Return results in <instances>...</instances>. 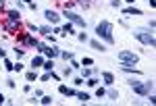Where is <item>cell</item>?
Masks as SVG:
<instances>
[{"label": "cell", "mask_w": 156, "mask_h": 106, "mask_svg": "<svg viewBox=\"0 0 156 106\" xmlns=\"http://www.w3.org/2000/svg\"><path fill=\"white\" fill-rule=\"evenodd\" d=\"M96 33H98V38H104L108 44H112V42H115V38H112V23H108V21L98 23Z\"/></svg>", "instance_id": "6da1fadb"}, {"label": "cell", "mask_w": 156, "mask_h": 106, "mask_svg": "<svg viewBox=\"0 0 156 106\" xmlns=\"http://www.w3.org/2000/svg\"><path fill=\"white\" fill-rule=\"evenodd\" d=\"M133 35H135V38L140 40L142 44H146V46H150V48L156 46V40H154V35H152L150 31H146V29H135Z\"/></svg>", "instance_id": "7a4b0ae2"}, {"label": "cell", "mask_w": 156, "mask_h": 106, "mask_svg": "<svg viewBox=\"0 0 156 106\" xmlns=\"http://www.w3.org/2000/svg\"><path fill=\"white\" fill-rule=\"evenodd\" d=\"M119 60H121V65H137V54H133V52H127V50H121L119 52Z\"/></svg>", "instance_id": "3957f363"}, {"label": "cell", "mask_w": 156, "mask_h": 106, "mask_svg": "<svg viewBox=\"0 0 156 106\" xmlns=\"http://www.w3.org/2000/svg\"><path fill=\"white\" fill-rule=\"evenodd\" d=\"M131 90L135 94H140V96H148L150 90H152V83H140V81H133L131 83Z\"/></svg>", "instance_id": "277c9868"}, {"label": "cell", "mask_w": 156, "mask_h": 106, "mask_svg": "<svg viewBox=\"0 0 156 106\" xmlns=\"http://www.w3.org/2000/svg\"><path fill=\"white\" fill-rule=\"evenodd\" d=\"M65 17H67V19L71 21V23H75V25H79V27H83V29H85V21L81 19L79 15H75V13H69V11H65Z\"/></svg>", "instance_id": "5b68a950"}, {"label": "cell", "mask_w": 156, "mask_h": 106, "mask_svg": "<svg viewBox=\"0 0 156 106\" xmlns=\"http://www.w3.org/2000/svg\"><path fill=\"white\" fill-rule=\"evenodd\" d=\"M38 48H40V52H44V54H46L48 58H52V56H56V54H58V50H56V48L44 46V44H38Z\"/></svg>", "instance_id": "8992f818"}, {"label": "cell", "mask_w": 156, "mask_h": 106, "mask_svg": "<svg viewBox=\"0 0 156 106\" xmlns=\"http://www.w3.org/2000/svg\"><path fill=\"white\" fill-rule=\"evenodd\" d=\"M44 15H46V19H48L50 23H58V15H56L54 11H46Z\"/></svg>", "instance_id": "52a82bcc"}, {"label": "cell", "mask_w": 156, "mask_h": 106, "mask_svg": "<svg viewBox=\"0 0 156 106\" xmlns=\"http://www.w3.org/2000/svg\"><path fill=\"white\" fill-rule=\"evenodd\" d=\"M58 92H60V94H65V96H75V90H73V87H67V85H60V87H58Z\"/></svg>", "instance_id": "ba28073f"}, {"label": "cell", "mask_w": 156, "mask_h": 106, "mask_svg": "<svg viewBox=\"0 0 156 106\" xmlns=\"http://www.w3.org/2000/svg\"><path fill=\"white\" fill-rule=\"evenodd\" d=\"M123 13H125V15H142V11H140V8H133V6H129V8H125Z\"/></svg>", "instance_id": "9c48e42d"}, {"label": "cell", "mask_w": 156, "mask_h": 106, "mask_svg": "<svg viewBox=\"0 0 156 106\" xmlns=\"http://www.w3.org/2000/svg\"><path fill=\"white\" fill-rule=\"evenodd\" d=\"M19 11H11V13H8V19H11V21H15V23H19Z\"/></svg>", "instance_id": "30bf717a"}, {"label": "cell", "mask_w": 156, "mask_h": 106, "mask_svg": "<svg viewBox=\"0 0 156 106\" xmlns=\"http://www.w3.org/2000/svg\"><path fill=\"white\" fill-rule=\"evenodd\" d=\"M102 79H104V83H112V81H115V77H112V73H102Z\"/></svg>", "instance_id": "8fae6325"}, {"label": "cell", "mask_w": 156, "mask_h": 106, "mask_svg": "<svg viewBox=\"0 0 156 106\" xmlns=\"http://www.w3.org/2000/svg\"><path fill=\"white\" fill-rule=\"evenodd\" d=\"M90 44H92V48H96V50H100V52H102V50H104V46H102V44H100V42H98V40H92V42H90Z\"/></svg>", "instance_id": "7c38bea8"}, {"label": "cell", "mask_w": 156, "mask_h": 106, "mask_svg": "<svg viewBox=\"0 0 156 106\" xmlns=\"http://www.w3.org/2000/svg\"><path fill=\"white\" fill-rule=\"evenodd\" d=\"M42 65H44V58H33V67H42Z\"/></svg>", "instance_id": "4fadbf2b"}, {"label": "cell", "mask_w": 156, "mask_h": 106, "mask_svg": "<svg viewBox=\"0 0 156 106\" xmlns=\"http://www.w3.org/2000/svg\"><path fill=\"white\" fill-rule=\"evenodd\" d=\"M77 98H79L81 102H88V100H90V96H88V94H83V92H81V94H77Z\"/></svg>", "instance_id": "5bb4252c"}, {"label": "cell", "mask_w": 156, "mask_h": 106, "mask_svg": "<svg viewBox=\"0 0 156 106\" xmlns=\"http://www.w3.org/2000/svg\"><path fill=\"white\" fill-rule=\"evenodd\" d=\"M38 31H42L44 35H50V27H38Z\"/></svg>", "instance_id": "9a60e30c"}, {"label": "cell", "mask_w": 156, "mask_h": 106, "mask_svg": "<svg viewBox=\"0 0 156 106\" xmlns=\"http://www.w3.org/2000/svg\"><path fill=\"white\" fill-rule=\"evenodd\" d=\"M63 58L65 60H73V54H71V52H63Z\"/></svg>", "instance_id": "2e32d148"}, {"label": "cell", "mask_w": 156, "mask_h": 106, "mask_svg": "<svg viewBox=\"0 0 156 106\" xmlns=\"http://www.w3.org/2000/svg\"><path fill=\"white\" fill-rule=\"evenodd\" d=\"M52 102V96H44V98H42V104H50Z\"/></svg>", "instance_id": "e0dca14e"}, {"label": "cell", "mask_w": 156, "mask_h": 106, "mask_svg": "<svg viewBox=\"0 0 156 106\" xmlns=\"http://www.w3.org/2000/svg\"><path fill=\"white\" fill-rule=\"evenodd\" d=\"M4 67H6L8 71H15V65H13V63H8V60H4Z\"/></svg>", "instance_id": "ac0fdd59"}, {"label": "cell", "mask_w": 156, "mask_h": 106, "mask_svg": "<svg viewBox=\"0 0 156 106\" xmlns=\"http://www.w3.org/2000/svg\"><path fill=\"white\" fill-rule=\"evenodd\" d=\"M52 67H54V65H52V60H48V63H44V69H46V71H52Z\"/></svg>", "instance_id": "d6986e66"}, {"label": "cell", "mask_w": 156, "mask_h": 106, "mask_svg": "<svg viewBox=\"0 0 156 106\" xmlns=\"http://www.w3.org/2000/svg\"><path fill=\"white\" fill-rule=\"evenodd\" d=\"M33 79H36V73L31 71V73H27V81H33Z\"/></svg>", "instance_id": "ffe728a7"}, {"label": "cell", "mask_w": 156, "mask_h": 106, "mask_svg": "<svg viewBox=\"0 0 156 106\" xmlns=\"http://www.w3.org/2000/svg\"><path fill=\"white\" fill-rule=\"evenodd\" d=\"M96 96H98V98H102V96H104V90H102V87H98V90H96Z\"/></svg>", "instance_id": "44dd1931"}, {"label": "cell", "mask_w": 156, "mask_h": 106, "mask_svg": "<svg viewBox=\"0 0 156 106\" xmlns=\"http://www.w3.org/2000/svg\"><path fill=\"white\" fill-rule=\"evenodd\" d=\"M108 98L115 100V98H117V92H115V90H110V92H108Z\"/></svg>", "instance_id": "7402d4cb"}, {"label": "cell", "mask_w": 156, "mask_h": 106, "mask_svg": "<svg viewBox=\"0 0 156 106\" xmlns=\"http://www.w3.org/2000/svg\"><path fill=\"white\" fill-rule=\"evenodd\" d=\"M0 56H4V50H2V48H0Z\"/></svg>", "instance_id": "603a6c76"}, {"label": "cell", "mask_w": 156, "mask_h": 106, "mask_svg": "<svg viewBox=\"0 0 156 106\" xmlns=\"http://www.w3.org/2000/svg\"><path fill=\"white\" fill-rule=\"evenodd\" d=\"M2 102H4V98H2V94H0V104H2Z\"/></svg>", "instance_id": "cb8c5ba5"}, {"label": "cell", "mask_w": 156, "mask_h": 106, "mask_svg": "<svg viewBox=\"0 0 156 106\" xmlns=\"http://www.w3.org/2000/svg\"><path fill=\"white\" fill-rule=\"evenodd\" d=\"M125 2H129V4H133V0H125Z\"/></svg>", "instance_id": "d4e9b609"}]
</instances>
